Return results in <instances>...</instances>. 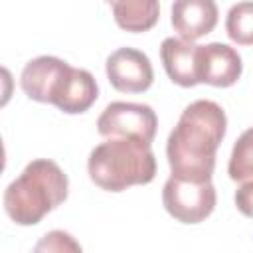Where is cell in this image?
<instances>
[{"label":"cell","mask_w":253,"mask_h":253,"mask_svg":"<svg viewBox=\"0 0 253 253\" xmlns=\"http://www.w3.org/2000/svg\"><path fill=\"white\" fill-rule=\"evenodd\" d=\"M225 111L210 99L190 103L166 140L170 176L190 182L211 180L215 152L225 136Z\"/></svg>","instance_id":"obj_1"},{"label":"cell","mask_w":253,"mask_h":253,"mask_svg":"<svg viewBox=\"0 0 253 253\" xmlns=\"http://www.w3.org/2000/svg\"><path fill=\"white\" fill-rule=\"evenodd\" d=\"M69 194L67 174L49 158L32 160L4 190V211L18 225H36Z\"/></svg>","instance_id":"obj_2"},{"label":"cell","mask_w":253,"mask_h":253,"mask_svg":"<svg viewBox=\"0 0 253 253\" xmlns=\"http://www.w3.org/2000/svg\"><path fill=\"white\" fill-rule=\"evenodd\" d=\"M87 172L101 190L123 192L154 180L156 156L152 146L140 138H109L91 150Z\"/></svg>","instance_id":"obj_3"},{"label":"cell","mask_w":253,"mask_h":253,"mask_svg":"<svg viewBox=\"0 0 253 253\" xmlns=\"http://www.w3.org/2000/svg\"><path fill=\"white\" fill-rule=\"evenodd\" d=\"M217 202L215 188L211 180L190 182L170 176L162 188L164 210L182 223H200L211 215Z\"/></svg>","instance_id":"obj_4"},{"label":"cell","mask_w":253,"mask_h":253,"mask_svg":"<svg viewBox=\"0 0 253 253\" xmlns=\"http://www.w3.org/2000/svg\"><path fill=\"white\" fill-rule=\"evenodd\" d=\"M158 117L150 105L115 101L109 103L97 119V130L107 138H140L152 144L156 136Z\"/></svg>","instance_id":"obj_5"},{"label":"cell","mask_w":253,"mask_h":253,"mask_svg":"<svg viewBox=\"0 0 253 253\" xmlns=\"http://www.w3.org/2000/svg\"><path fill=\"white\" fill-rule=\"evenodd\" d=\"M71 71L73 67L67 61L55 55H40L24 65L20 87L32 101L51 103L57 107L69 83Z\"/></svg>","instance_id":"obj_6"},{"label":"cell","mask_w":253,"mask_h":253,"mask_svg":"<svg viewBox=\"0 0 253 253\" xmlns=\"http://www.w3.org/2000/svg\"><path fill=\"white\" fill-rule=\"evenodd\" d=\"M105 71L109 83L121 93H142L154 81L148 55L136 47L115 49L105 61Z\"/></svg>","instance_id":"obj_7"},{"label":"cell","mask_w":253,"mask_h":253,"mask_svg":"<svg viewBox=\"0 0 253 253\" xmlns=\"http://www.w3.org/2000/svg\"><path fill=\"white\" fill-rule=\"evenodd\" d=\"M243 63L235 47L211 42L198 49V81L211 87H231L241 77Z\"/></svg>","instance_id":"obj_8"},{"label":"cell","mask_w":253,"mask_h":253,"mask_svg":"<svg viewBox=\"0 0 253 253\" xmlns=\"http://www.w3.org/2000/svg\"><path fill=\"white\" fill-rule=\"evenodd\" d=\"M217 16L213 0H176L170 10L172 28L184 42H196L210 34L217 24Z\"/></svg>","instance_id":"obj_9"},{"label":"cell","mask_w":253,"mask_h":253,"mask_svg":"<svg viewBox=\"0 0 253 253\" xmlns=\"http://www.w3.org/2000/svg\"><path fill=\"white\" fill-rule=\"evenodd\" d=\"M198 49L200 45L180 38H166L160 43V59L166 75L180 87L198 85Z\"/></svg>","instance_id":"obj_10"},{"label":"cell","mask_w":253,"mask_h":253,"mask_svg":"<svg viewBox=\"0 0 253 253\" xmlns=\"http://www.w3.org/2000/svg\"><path fill=\"white\" fill-rule=\"evenodd\" d=\"M109 6L117 26L126 32H146L160 18V4L156 0H119Z\"/></svg>","instance_id":"obj_11"},{"label":"cell","mask_w":253,"mask_h":253,"mask_svg":"<svg viewBox=\"0 0 253 253\" xmlns=\"http://www.w3.org/2000/svg\"><path fill=\"white\" fill-rule=\"evenodd\" d=\"M97 97H99V87H97L95 77L87 69L73 67L65 93L61 101L57 103V109L67 115H81L91 109Z\"/></svg>","instance_id":"obj_12"},{"label":"cell","mask_w":253,"mask_h":253,"mask_svg":"<svg viewBox=\"0 0 253 253\" xmlns=\"http://www.w3.org/2000/svg\"><path fill=\"white\" fill-rule=\"evenodd\" d=\"M227 174L235 182H251L253 180V126L243 130L233 144Z\"/></svg>","instance_id":"obj_13"},{"label":"cell","mask_w":253,"mask_h":253,"mask_svg":"<svg viewBox=\"0 0 253 253\" xmlns=\"http://www.w3.org/2000/svg\"><path fill=\"white\" fill-rule=\"evenodd\" d=\"M227 38L239 45H253V2H237L225 18Z\"/></svg>","instance_id":"obj_14"},{"label":"cell","mask_w":253,"mask_h":253,"mask_svg":"<svg viewBox=\"0 0 253 253\" xmlns=\"http://www.w3.org/2000/svg\"><path fill=\"white\" fill-rule=\"evenodd\" d=\"M32 253H83L79 241L61 229H51L40 237Z\"/></svg>","instance_id":"obj_15"},{"label":"cell","mask_w":253,"mask_h":253,"mask_svg":"<svg viewBox=\"0 0 253 253\" xmlns=\"http://www.w3.org/2000/svg\"><path fill=\"white\" fill-rule=\"evenodd\" d=\"M233 200H235V208L245 217H253V180L251 182H243L235 190Z\"/></svg>","instance_id":"obj_16"}]
</instances>
